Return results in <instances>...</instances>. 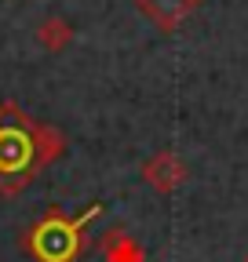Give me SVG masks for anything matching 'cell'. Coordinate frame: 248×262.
<instances>
[{"instance_id": "obj_1", "label": "cell", "mask_w": 248, "mask_h": 262, "mask_svg": "<svg viewBox=\"0 0 248 262\" xmlns=\"http://www.w3.org/2000/svg\"><path fill=\"white\" fill-rule=\"evenodd\" d=\"M37 171V120H29L15 102H4L0 106V193H22Z\"/></svg>"}, {"instance_id": "obj_2", "label": "cell", "mask_w": 248, "mask_h": 262, "mask_svg": "<svg viewBox=\"0 0 248 262\" xmlns=\"http://www.w3.org/2000/svg\"><path fill=\"white\" fill-rule=\"evenodd\" d=\"M102 215V204H91L80 215L48 211L33 229L26 233V251L37 262H73L84 251V229Z\"/></svg>"}, {"instance_id": "obj_4", "label": "cell", "mask_w": 248, "mask_h": 262, "mask_svg": "<svg viewBox=\"0 0 248 262\" xmlns=\"http://www.w3.org/2000/svg\"><path fill=\"white\" fill-rule=\"evenodd\" d=\"M139 11L164 33H175L197 11V0H139Z\"/></svg>"}, {"instance_id": "obj_5", "label": "cell", "mask_w": 248, "mask_h": 262, "mask_svg": "<svg viewBox=\"0 0 248 262\" xmlns=\"http://www.w3.org/2000/svg\"><path fill=\"white\" fill-rule=\"evenodd\" d=\"M99 251H102L106 262H146L142 244L132 233H124V229H110V233L99 241Z\"/></svg>"}, {"instance_id": "obj_7", "label": "cell", "mask_w": 248, "mask_h": 262, "mask_svg": "<svg viewBox=\"0 0 248 262\" xmlns=\"http://www.w3.org/2000/svg\"><path fill=\"white\" fill-rule=\"evenodd\" d=\"M66 153V135L51 124H37V160H40V171L51 168V164Z\"/></svg>"}, {"instance_id": "obj_3", "label": "cell", "mask_w": 248, "mask_h": 262, "mask_svg": "<svg viewBox=\"0 0 248 262\" xmlns=\"http://www.w3.org/2000/svg\"><path fill=\"white\" fill-rule=\"evenodd\" d=\"M142 182L153 189V193H175L186 175H190V168H186V160L175 153V149H157L153 157L142 160V168H139Z\"/></svg>"}, {"instance_id": "obj_8", "label": "cell", "mask_w": 248, "mask_h": 262, "mask_svg": "<svg viewBox=\"0 0 248 262\" xmlns=\"http://www.w3.org/2000/svg\"><path fill=\"white\" fill-rule=\"evenodd\" d=\"M244 262H248V258H244Z\"/></svg>"}, {"instance_id": "obj_6", "label": "cell", "mask_w": 248, "mask_h": 262, "mask_svg": "<svg viewBox=\"0 0 248 262\" xmlns=\"http://www.w3.org/2000/svg\"><path fill=\"white\" fill-rule=\"evenodd\" d=\"M70 40H73V26L66 18H58V15H51L37 26V44L44 51H66Z\"/></svg>"}]
</instances>
